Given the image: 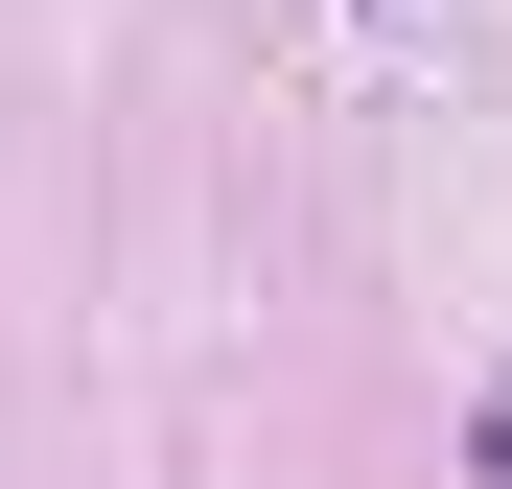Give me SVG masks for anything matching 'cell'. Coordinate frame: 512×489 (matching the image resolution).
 <instances>
[{
	"label": "cell",
	"mask_w": 512,
	"mask_h": 489,
	"mask_svg": "<svg viewBox=\"0 0 512 489\" xmlns=\"http://www.w3.org/2000/svg\"><path fill=\"white\" fill-rule=\"evenodd\" d=\"M489 489H512V396H489Z\"/></svg>",
	"instance_id": "1"
}]
</instances>
